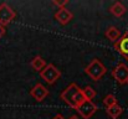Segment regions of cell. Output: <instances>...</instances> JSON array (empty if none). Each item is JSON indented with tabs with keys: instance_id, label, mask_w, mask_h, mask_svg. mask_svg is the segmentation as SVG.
I'll list each match as a JSON object with an SVG mask.
<instances>
[{
	"instance_id": "4fadbf2b",
	"label": "cell",
	"mask_w": 128,
	"mask_h": 119,
	"mask_svg": "<svg viewBox=\"0 0 128 119\" xmlns=\"http://www.w3.org/2000/svg\"><path fill=\"white\" fill-rule=\"evenodd\" d=\"M30 65H31V67H32L35 71L41 72L44 68H45V66H46V62H45V60H44L41 56H36V57L32 58V61H31Z\"/></svg>"
},
{
	"instance_id": "5bb4252c",
	"label": "cell",
	"mask_w": 128,
	"mask_h": 119,
	"mask_svg": "<svg viewBox=\"0 0 128 119\" xmlns=\"http://www.w3.org/2000/svg\"><path fill=\"white\" fill-rule=\"evenodd\" d=\"M82 94H84V97H85L86 101H92V99L96 97V91L93 89V87L86 86L85 88L82 89Z\"/></svg>"
},
{
	"instance_id": "3957f363",
	"label": "cell",
	"mask_w": 128,
	"mask_h": 119,
	"mask_svg": "<svg viewBox=\"0 0 128 119\" xmlns=\"http://www.w3.org/2000/svg\"><path fill=\"white\" fill-rule=\"evenodd\" d=\"M41 78L47 83V84H54L57 79H60L61 77V72L60 70H57V67H55L52 63H48L45 66L42 71L40 72Z\"/></svg>"
},
{
	"instance_id": "8992f818",
	"label": "cell",
	"mask_w": 128,
	"mask_h": 119,
	"mask_svg": "<svg viewBox=\"0 0 128 119\" xmlns=\"http://www.w3.org/2000/svg\"><path fill=\"white\" fill-rule=\"evenodd\" d=\"M112 76H113V78L116 79V82L120 83V84H124V83H127V81H128V67H127V65H124V63H120V65H117V66L113 68V71H112Z\"/></svg>"
},
{
	"instance_id": "5b68a950",
	"label": "cell",
	"mask_w": 128,
	"mask_h": 119,
	"mask_svg": "<svg viewBox=\"0 0 128 119\" xmlns=\"http://www.w3.org/2000/svg\"><path fill=\"white\" fill-rule=\"evenodd\" d=\"M78 112V114L84 119H90L96 112H97V106L92 102V101H84L76 109Z\"/></svg>"
},
{
	"instance_id": "8fae6325",
	"label": "cell",
	"mask_w": 128,
	"mask_h": 119,
	"mask_svg": "<svg viewBox=\"0 0 128 119\" xmlns=\"http://www.w3.org/2000/svg\"><path fill=\"white\" fill-rule=\"evenodd\" d=\"M110 11H111V14L114 15L116 17H121V16H123L124 12H126V6H124L121 1H116V2H113L112 6L110 7Z\"/></svg>"
},
{
	"instance_id": "ba28073f",
	"label": "cell",
	"mask_w": 128,
	"mask_h": 119,
	"mask_svg": "<svg viewBox=\"0 0 128 119\" xmlns=\"http://www.w3.org/2000/svg\"><path fill=\"white\" fill-rule=\"evenodd\" d=\"M114 48L128 60V31L122 34L121 39L117 42H114Z\"/></svg>"
},
{
	"instance_id": "30bf717a",
	"label": "cell",
	"mask_w": 128,
	"mask_h": 119,
	"mask_svg": "<svg viewBox=\"0 0 128 119\" xmlns=\"http://www.w3.org/2000/svg\"><path fill=\"white\" fill-rule=\"evenodd\" d=\"M106 37L110 40V41H112V42H117L118 40L121 39V36H122V34H121V31H120V29L118 27H116V26H110L107 30H106Z\"/></svg>"
},
{
	"instance_id": "7c38bea8",
	"label": "cell",
	"mask_w": 128,
	"mask_h": 119,
	"mask_svg": "<svg viewBox=\"0 0 128 119\" xmlns=\"http://www.w3.org/2000/svg\"><path fill=\"white\" fill-rule=\"evenodd\" d=\"M106 113H107L108 117H111L112 119H117L123 113V108H122L121 106H118V104H114V106L107 108V109H106Z\"/></svg>"
},
{
	"instance_id": "277c9868",
	"label": "cell",
	"mask_w": 128,
	"mask_h": 119,
	"mask_svg": "<svg viewBox=\"0 0 128 119\" xmlns=\"http://www.w3.org/2000/svg\"><path fill=\"white\" fill-rule=\"evenodd\" d=\"M15 16H16V12L6 2H2L0 5V26L5 27L15 19Z\"/></svg>"
},
{
	"instance_id": "2e32d148",
	"label": "cell",
	"mask_w": 128,
	"mask_h": 119,
	"mask_svg": "<svg viewBox=\"0 0 128 119\" xmlns=\"http://www.w3.org/2000/svg\"><path fill=\"white\" fill-rule=\"evenodd\" d=\"M52 4L56 5L58 9H62V7H65V6L68 4V0H54Z\"/></svg>"
},
{
	"instance_id": "ffe728a7",
	"label": "cell",
	"mask_w": 128,
	"mask_h": 119,
	"mask_svg": "<svg viewBox=\"0 0 128 119\" xmlns=\"http://www.w3.org/2000/svg\"><path fill=\"white\" fill-rule=\"evenodd\" d=\"M127 83H128V81H127Z\"/></svg>"
},
{
	"instance_id": "d6986e66",
	"label": "cell",
	"mask_w": 128,
	"mask_h": 119,
	"mask_svg": "<svg viewBox=\"0 0 128 119\" xmlns=\"http://www.w3.org/2000/svg\"><path fill=\"white\" fill-rule=\"evenodd\" d=\"M68 119H80V118H78L77 116H71V117H70Z\"/></svg>"
},
{
	"instance_id": "9a60e30c",
	"label": "cell",
	"mask_w": 128,
	"mask_h": 119,
	"mask_svg": "<svg viewBox=\"0 0 128 119\" xmlns=\"http://www.w3.org/2000/svg\"><path fill=\"white\" fill-rule=\"evenodd\" d=\"M103 104H104L106 108H110V107H112V106H114V104H118L116 96H113V94H107V96L103 98Z\"/></svg>"
},
{
	"instance_id": "6da1fadb",
	"label": "cell",
	"mask_w": 128,
	"mask_h": 119,
	"mask_svg": "<svg viewBox=\"0 0 128 119\" xmlns=\"http://www.w3.org/2000/svg\"><path fill=\"white\" fill-rule=\"evenodd\" d=\"M60 98L72 109H77V107L85 101V97L82 94V89L76 83H71L70 86H67L61 92Z\"/></svg>"
},
{
	"instance_id": "9c48e42d",
	"label": "cell",
	"mask_w": 128,
	"mask_h": 119,
	"mask_svg": "<svg viewBox=\"0 0 128 119\" xmlns=\"http://www.w3.org/2000/svg\"><path fill=\"white\" fill-rule=\"evenodd\" d=\"M74 17V14L67 10L66 7H62V9H58L55 14V19L61 24V25H67Z\"/></svg>"
},
{
	"instance_id": "e0dca14e",
	"label": "cell",
	"mask_w": 128,
	"mask_h": 119,
	"mask_svg": "<svg viewBox=\"0 0 128 119\" xmlns=\"http://www.w3.org/2000/svg\"><path fill=\"white\" fill-rule=\"evenodd\" d=\"M4 34H5V27H2V26H0V39L4 36Z\"/></svg>"
},
{
	"instance_id": "7a4b0ae2",
	"label": "cell",
	"mask_w": 128,
	"mask_h": 119,
	"mask_svg": "<svg viewBox=\"0 0 128 119\" xmlns=\"http://www.w3.org/2000/svg\"><path fill=\"white\" fill-rule=\"evenodd\" d=\"M106 67L103 66V63L98 60V58H93L85 68L86 75H88L92 81L97 82L103 77V75L106 73Z\"/></svg>"
},
{
	"instance_id": "52a82bcc",
	"label": "cell",
	"mask_w": 128,
	"mask_h": 119,
	"mask_svg": "<svg viewBox=\"0 0 128 119\" xmlns=\"http://www.w3.org/2000/svg\"><path fill=\"white\" fill-rule=\"evenodd\" d=\"M30 94H31V97H32L36 102H42L44 99L48 96V89H47L44 84L38 83V84H35V86L31 88Z\"/></svg>"
},
{
	"instance_id": "ac0fdd59",
	"label": "cell",
	"mask_w": 128,
	"mask_h": 119,
	"mask_svg": "<svg viewBox=\"0 0 128 119\" xmlns=\"http://www.w3.org/2000/svg\"><path fill=\"white\" fill-rule=\"evenodd\" d=\"M54 119H65V118H64V116H62V114H57Z\"/></svg>"
}]
</instances>
